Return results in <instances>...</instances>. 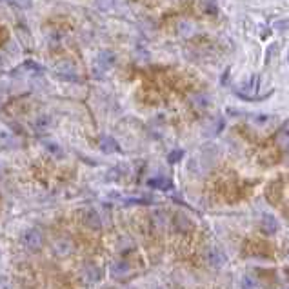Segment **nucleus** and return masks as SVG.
Here are the masks:
<instances>
[{"label": "nucleus", "instance_id": "15", "mask_svg": "<svg viewBox=\"0 0 289 289\" xmlns=\"http://www.w3.org/2000/svg\"><path fill=\"white\" fill-rule=\"evenodd\" d=\"M95 2H96V7L102 9V11H109L111 7L115 6V0H95Z\"/></svg>", "mask_w": 289, "mask_h": 289}, {"label": "nucleus", "instance_id": "9", "mask_svg": "<svg viewBox=\"0 0 289 289\" xmlns=\"http://www.w3.org/2000/svg\"><path fill=\"white\" fill-rule=\"evenodd\" d=\"M42 144H44V147H46L51 155H55V157H64L62 147L56 144V142H53V140H42Z\"/></svg>", "mask_w": 289, "mask_h": 289}, {"label": "nucleus", "instance_id": "18", "mask_svg": "<svg viewBox=\"0 0 289 289\" xmlns=\"http://www.w3.org/2000/svg\"><path fill=\"white\" fill-rule=\"evenodd\" d=\"M229 73H231V68H226V71H224V75H222V78H220V84H222V86H226V84H227Z\"/></svg>", "mask_w": 289, "mask_h": 289}, {"label": "nucleus", "instance_id": "22", "mask_svg": "<svg viewBox=\"0 0 289 289\" xmlns=\"http://www.w3.org/2000/svg\"><path fill=\"white\" fill-rule=\"evenodd\" d=\"M0 66H2V58H0Z\"/></svg>", "mask_w": 289, "mask_h": 289}, {"label": "nucleus", "instance_id": "14", "mask_svg": "<svg viewBox=\"0 0 289 289\" xmlns=\"http://www.w3.org/2000/svg\"><path fill=\"white\" fill-rule=\"evenodd\" d=\"M182 159H184V149H175V151H171L167 155V162L169 164H177Z\"/></svg>", "mask_w": 289, "mask_h": 289}, {"label": "nucleus", "instance_id": "3", "mask_svg": "<svg viewBox=\"0 0 289 289\" xmlns=\"http://www.w3.org/2000/svg\"><path fill=\"white\" fill-rule=\"evenodd\" d=\"M55 73L58 78H64V80H78V76H76V69L73 64L69 62H62L60 66H56L55 68Z\"/></svg>", "mask_w": 289, "mask_h": 289}, {"label": "nucleus", "instance_id": "16", "mask_svg": "<svg viewBox=\"0 0 289 289\" xmlns=\"http://www.w3.org/2000/svg\"><path fill=\"white\" fill-rule=\"evenodd\" d=\"M256 286H258V284H256L251 276H244V278H242V288H256Z\"/></svg>", "mask_w": 289, "mask_h": 289}, {"label": "nucleus", "instance_id": "10", "mask_svg": "<svg viewBox=\"0 0 289 289\" xmlns=\"http://www.w3.org/2000/svg\"><path fill=\"white\" fill-rule=\"evenodd\" d=\"M71 253V242L68 240H60L55 244V255L58 256H66Z\"/></svg>", "mask_w": 289, "mask_h": 289}, {"label": "nucleus", "instance_id": "6", "mask_svg": "<svg viewBox=\"0 0 289 289\" xmlns=\"http://www.w3.org/2000/svg\"><path fill=\"white\" fill-rule=\"evenodd\" d=\"M147 186L153 187V189H160V191H169L173 184L167 177H153V179L147 180Z\"/></svg>", "mask_w": 289, "mask_h": 289}, {"label": "nucleus", "instance_id": "12", "mask_svg": "<svg viewBox=\"0 0 289 289\" xmlns=\"http://www.w3.org/2000/svg\"><path fill=\"white\" fill-rule=\"evenodd\" d=\"M258 80H260V78H258V75H253L251 78H249V80H246V82L242 84L238 90H246V91H249V93H253V91L258 90Z\"/></svg>", "mask_w": 289, "mask_h": 289}, {"label": "nucleus", "instance_id": "7", "mask_svg": "<svg viewBox=\"0 0 289 289\" xmlns=\"http://www.w3.org/2000/svg\"><path fill=\"white\" fill-rule=\"evenodd\" d=\"M100 149H102L106 155H111V153H117L118 151V142L115 140L113 137H109V135H106V137H102V140H100Z\"/></svg>", "mask_w": 289, "mask_h": 289}, {"label": "nucleus", "instance_id": "5", "mask_svg": "<svg viewBox=\"0 0 289 289\" xmlns=\"http://www.w3.org/2000/svg\"><path fill=\"white\" fill-rule=\"evenodd\" d=\"M207 260H209V264L215 266V268H222V266L227 262V258L218 248H211L209 251H207Z\"/></svg>", "mask_w": 289, "mask_h": 289}, {"label": "nucleus", "instance_id": "1", "mask_svg": "<svg viewBox=\"0 0 289 289\" xmlns=\"http://www.w3.org/2000/svg\"><path fill=\"white\" fill-rule=\"evenodd\" d=\"M115 62H117V55H115L113 51H109V49L100 51L95 58V75L102 76L104 73H108V71L115 66Z\"/></svg>", "mask_w": 289, "mask_h": 289}, {"label": "nucleus", "instance_id": "4", "mask_svg": "<svg viewBox=\"0 0 289 289\" xmlns=\"http://www.w3.org/2000/svg\"><path fill=\"white\" fill-rule=\"evenodd\" d=\"M278 227H280V224L273 215L266 213L262 217V231L266 235H275L278 231Z\"/></svg>", "mask_w": 289, "mask_h": 289}, {"label": "nucleus", "instance_id": "20", "mask_svg": "<svg viewBox=\"0 0 289 289\" xmlns=\"http://www.w3.org/2000/svg\"><path fill=\"white\" fill-rule=\"evenodd\" d=\"M24 68H28V69H35V71H40V66H36L35 62H26L24 64Z\"/></svg>", "mask_w": 289, "mask_h": 289}, {"label": "nucleus", "instance_id": "19", "mask_svg": "<svg viewBox=\"0 0 289 289\" xmlns=\"http://www.w3.org/2000/svg\"><path fill=\"white\" fill-rule=\"evenodd\" d=\"M268 115H256L255 117V122L256 124H266V122H268Z\"/></svg>", "mask_w": 289, "mask_h": 289}, {"label": "nucleus", "instance_id": "17", "mask_svg": "<svg viewBox=\"0 0 289 289\" xmlns=\"http://www.w3.org/2000/svg\"><path fill=\"white\" fill-rule=\"evenodd\" d=\"M31 2H33V0H13V4H17V6L24 7V9H28V7H31Z\"/></svg>", "mask_w": 289, "mask_h": 289}, {"label": "nucleus", "instance_id": "8", "mask_svg": "<svg viewBox=\"0 0 289 289\" xmlns=\"http://www.w3.org/2000/svg\"><path fill=\"white\" fill-rule=\"evenodd\" d=\"M84 222H86V226L95 227V229H98V227L102 226L100 217H98V213H96L95 209H88V211L84 213Z\"/></svg>", "mask_w": 289, "mask_h": 289}, {"label": "nucleus", "instance_id": "21", "mask_svg": "<svg viewBox=\"0 0 289 289\" xmlns=\"http://www.w3.org/2000/svg\"><path fill=\"white\" fill-rule=\"evenodd\" d=\"M275 28H276V29L280 28V29H282V31H286V28H288V22H286V20L275 22Z\"/></svg>", "mask_w": 289, "mask_h": 289}, {"label": "nucleus", "instance_id": "13", "mask_svg": "<svg viewBox=\"0 0 289 289\" xmlns=\"http://www.w3.org/2000/svg\"><path fill=\"white\" fill-rule=\"evenodd\" d=\"M127 266H126L124 262H117V264H113L111 266V273H113V276H122V275H126L127 273Z\"/></svg>", "mask_w": 289, "mask_h": 289}, {"label": "nucleus", "instance_id": "11", "mask_svg": "<svg viewBox=\"0 0 289 289\" xmlns=\"http://www.w3.org/2000/svg\"><path fill=\"white\" fill-rule=\"evenodd\" d=\"M84 276L88 280H91V282H96V280H100V269L90 264V266H86V269H84Z\"/></svg>", "mask_w": 289, "mask_h": 289}, {"label": "nucleus", "instance_id": "2", "mask_svg": "<svg viewBox=\"0 0 289 289\" xmlns=\"http://www.w3.org/2000/svg\"><path fill=\"white\" fill-rule=\"evenodd\" d=\"M42 242H44L42 233L40 229H36V227H31V229H28L26 233L22 235V244L28 249H31V251H38L42 248Z\"/></svg>", "mask_w": 289, "mask_h": 289}]
</instances>
